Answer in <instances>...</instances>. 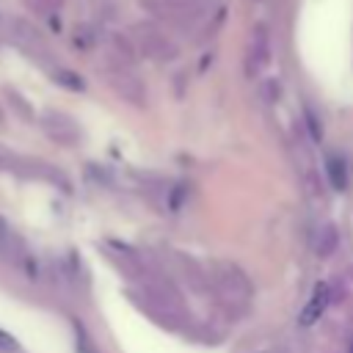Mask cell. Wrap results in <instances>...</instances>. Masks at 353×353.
<instances>
[{
    "instance_id": "cell-3",
    "label": "cell",
    "mask_w": 353,
    "mask_h": 353,
    "mask_svg": "<svg viewBox=\"0 0 353 353\" xmlns=\"http://www.w3.org/2000/svg\"><path fill=\"white\" fill-rule=\"evenodd\" d=\"M14 347H17V339L11 334L0 331V350H14Z\"/></svg>"
},
{
    "instance_id": "cell-1",
    "label": "cell",
    "mask_w": 353,
    "mask_h": 353,
    "mask_svg": "<svg viewBox=\"0 0 353 353\" xmlns=\"http://www.w3.org/2000/svg\"><path fill=\"white\" fill-rule=\"evenodd\" d=\"M328 301H331V287H328L325 281H320V284L314 287V292H312L309 303H306V306H303V312H301V323H303V325H312L314 320H320V314L325 312Z\"/></svg>"
},
{
    "instance_id": "cell-2",
    "label": "cell",
    "mask_w": 353,
    "mask_h": 353,
    "mask_svg": "<svg viewBox=\"0 0 353 353\" xmlns=\"http://www.w3.org/2000/svg\"><path fill=\"white\" fill-rule=\"evenodd\" d=\"M325 171H328V182H331L334 190H345V188H347V168H345V160L328 157V160H325Z\"/></svg>"
}]
</instances>
